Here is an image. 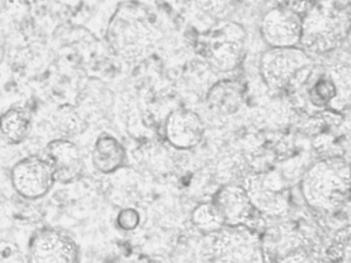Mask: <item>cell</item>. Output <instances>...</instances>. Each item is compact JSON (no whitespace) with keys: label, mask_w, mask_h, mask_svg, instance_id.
<instances>
[{"label":"cell","mask_w":351,"mask_h":263,"mask_svg":"<svg viewBox=\"0 0 351 263\" xmlns=\"http://www.w3.org/2000/svg\"><path fill=\"white\" fill-rule=\"evenodd\" d=\"M114 53L128 62H138L155 49L158 30L143 8L124 6L116 12L106 32Z\"/></svg>","instance_id":"cell-1"},{"label":"cell","mask_w":351,"mask_h":263,"mask_svg":"<svg viewBox=\"0 0 351 263\" xmlns=\"http://www.w3.org/2000/svg\"><path fill=\"white\" fill-rule=\"evenodd\" d=\"M350 32L349 8L318 1L302 16L300 47L312 55H328L340 49Z\"/></svg>","instance_id":"cell-2"},{"label":"cell","mask_w":351,"mask_h":263,"mask_svg":"<svg viewBox=\"0 0 351 263\" xmlns=\"http://www.w3.org/2000/svg\"><path fill=\"white\" fill-rule=\"evenodd\" d=\"M315 63L301 47H269L260 59V74L267 88L291 92L299 88Z\"/></svg>","instance_id":"cell-3"},{"label":"cell","mask_w":351,"mask_h":263,"mask_svg":"<svg viewBox=\"0 0 351 263\" xmlns=\"http://www.w3.org/2000/svg\"><path fill=\"white\" fill-rule=\"evenodd\" d=\"M246 32L242 25L226 20L203 31L198 47L203 61L219 73H229L241 64L245 53Z\"/></svg>","instance_id":"cell-4"},{"label":"cell","mask_w":351,"mask_h":263,"mask_svg":"<svg viewBox=\"0 0 351 263\" xmlns=\"http://www.w3.org/2000/svg\"><path fill=\"white\" fill-rule=\"evenodd\" d=\"M302 188L311 207L324 211L336 209L348 195V164L339 160L317 162L308 171Z\"/></svg>","instance_id":"cell-5"},{"label":"cell","mask_w":351,"mask_h":263,"mask_svg":"<svg viewBox=\"0 0 351 263\" xmlns=\"http://www.w3.org/2000/svg\"><path fill=\"white\" fill-rule=\"evenodd\" d=\"M28 263H81V247L65 230L54 226L38 228L27 242Z\"/></svg>","instance_id":"cell-6"},{"label":"cell","mask_w":351,"mask_h":263,"mask_svg":"<svg viewBox=\"0 0 351 263\" xmlns=\"http://www.w3.org/2000/svg\"><path fill=\"white\" fill-rule=\"evenodd\" d=\"M10 177L14 191L26 201L44 199L57 182L54 168L46 156L21 158L12 166Z\"/></svg>","instance_id":"cell-7"},{"label":"cell","mask_w":351,"mask_h":263,"mask_svg":"<svg viewBox=\"0 0 351 263\" xmlns=\"http://www.w3.org/2000/svg\"><path fill=\"white\" fill-rule=\"evenodd\" d=\"M260 31L269 47H300L302 16L289 8L273 6L263 14Z\"/></svg>","instance_id":"cell-8"},{"label":"cell","mask_w":351,"mask_h":263,"mask_svg":"<svg viewBox=\"0 0 351 263\" xmlns=\"http://www.w3.org/2000/svg\"><path fill=\"white\" fill-rule=\"evenodd\" d=\"M215 263H264L260 242L246 230L234 229L219 238Z\"/></svg>","instance_id":"cell-9"},{"label":"cell","mask_w":351,"mask_h":263,"mask_svg":"<svg viewBox=\"0 0 351 263\" xmlns=\"http://www.w3.org/2000/svg\"><path fill=\"white\" fill-rule=\"evenodd\" d=\"M45 156L54 168L57 182L71 183L83 174L85 160L81 148L67 138H57L49 142Z\"/></svg>","instance_id":"cell-10"},{"label":"cell","mask_w":351,"mask_h":263,"mask_svg":"<svg viewBox=\"0 0 351 263\" xmlns=\"http://www.w3.org/2000/svg\"><path fill=\"white\" fill-rule=\"evenodd\" d=\"M204 131L202 118L191 109H176L166 119V139L178 149H192L198 146L204 137Z\"/></svg>","instance_id":"cell-11"},{"label":"cell","mask_w":351,"mask_h":263,"mask_svg":"<svg viewBox=\"0 0 351 263\" xmlns=\"http://www.w3.org/2000/svg\"><path fill=\"white\" fill-rule=\"evenodd\" d=\"M126 160V149L116 137L104 133L96 139L92 151V164L100 174L118 172L125 166Z\"/></svg>","instance_id":"cell-12"},{"label":"cell","mask_w":351,"mask_h":263,"mask_svg":"<svg viewBox=\"0 0 351 263\" xmlns=\"http://www.w3.org/2000/svg\"><path fill=\"white\" fill-rule=\"evenodd\" d=\"M215 205L223 216L225 223L241 225L252 216V205L245 189L227 186L217 195Z\"/></svg>","instance_id":"cell-13"},{"label":"cell","mask_w":351,"mask_h":263,"mask_svg":"<svg viewBox=\"0 0 351 263\" xmlns=\"http://www.w3.org/2000/svg\"><path fill=\"white\" fill-rule=\"evenodd\" d=\"M244 88L236 79L217 80L206 92V101L213 111L235 112L243 102Z\"/></svg>","instance_id":"cell-14"},{"label":"cell","mask_w":351,"mask_h":263,"mask_svg":"<svg viewBox=\"0 0 351 263\" xmlns=\"http://www.w3.org/2000/svg\"><path fill=\"white\" fill-rule=\"evenodd\" d=\"M32 123L27 109L12 107L0 115V135L11 145H19L27 139Z\"/></svg>","instance_id":"cell-15"},{"label":"cell","mask_w":351,"mask_h":263,"mask_svg":"<svg viewBox=\"0 0 351 263\" xmlns=\"http://www.w3.org/2000/svg\"><path fill=\"white\" fill-rule=\"evenodd\" d=\"M193 222L203 232L219 231L225 225V220L215 203H203L193 213Z\"/></svg>","instance_id":"cell-16"},{"label":"cell","mask_w":351,"mask_h":263,"mask_svg":"<svg viewBox=\"0 0 351 263\" xmlns=\"http://www.w3.org/2000/svg\"><path fill=\"white\" fill-rule=\"evenodd\" d=\"M141 222V216L138 212L132 208L123 209L117 216L116 223L120 229L124 231H132Z\"/></svg>","instance_id":"cell-17"},{"label":"cell","mask_w":351,"mask_h":263,"mask_svg":"<svg viewBox=\"0 0 351 263\" xmlns=\"http://www.w3.org/2000/svg\"><path fill=\"white\" fill-rule=\"evenodd\" d=\"M275 1H276V5L289 8L299 16H303L319 0H275Z\"/></svg>","instance_id":"cell-18"},{"label":"cell","mask_w":351,"mask_h":263,"mask_svg":"<svg viewBox=\"0 0 351 263\" xmlns=\"http://www.w3.org/2000/svg\"><path fill=\"white\" fill-rule=\"evenodd\" d=\"M319 1L339 8H349L350 5V0H319Z\"/></svg>","instance_id":"cell-19"},{"label":"cell","mask_w":351,"mask_h":263,"mask_svg":"<svg viewBox=\"0 0 351 263\" xmlns=\"http://www.w3.org/2000/svg\"><path fill=\"white\" fill-rule=\"evenodd\" d=\"M242 1L248 2V3H261V2L265 1V0H242Z\"/></svg>","instance_id":"cell-20"}]
</instances>
